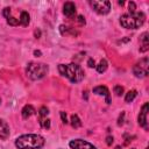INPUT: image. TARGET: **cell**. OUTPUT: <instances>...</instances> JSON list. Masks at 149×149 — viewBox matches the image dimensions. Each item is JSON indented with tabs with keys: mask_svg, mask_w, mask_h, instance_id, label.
<instances>
[{
	"mask_svg": "<svg viewBox=\"0 0 149 149\" xmlns=\"http://www.w3.org/2000/svg\"><path fill=\"white\" fill-rule=\"evenodd\" d=\"M44 143V139L37 134H24L15 140L17 149H41Z\"/></svg>",
	"mask_w": 149,
	"mask_h": 149,
	"instance_id": "6da1fadb",
	"label": "cell"
},
{
	"mask_svg": "<svg viewBox=\"0 0 149 149\" xmlns=\"http://www.w3.org/2000/svg\"><path fill=\"white\" fill-rule=\"evenodd\" d=\"M58 71L62 76L66 77L71 83H79L84 79V71L83 69L76 64V63H70V64H59L58 65Z\"/></svg>",
	"mask_w": 149,
	"mask_h": 149,
	"instance_id": "7a4b0ae2",
	"label": "cell"
},
{
	"mask_svg": "<svg viewBox=\"0 0 149 149\" xmlns=\"http://www.w3.org/2000/svg\"><path fill=\"white\" fill-rule=\"evenodd\" d=\"M144 21H146V15L142 12L127 13V14L121 15V17H120V24L127 29L140 28L144 23Z\"/></svg>",
	"mask_w": 149,
	"mask_h": 149,
	"instance_id": "3957f363",
	"label": "cell"
},
{
	"mask_svg": "<svg viewBox=\"0 0 149 149\" xmlns=\"http://www.w3.org/2000/svg\"><path fill=\"white\" fill-rule=\"evenodd\" d=\"M48 70H49V68L44 63L30 62L26 69V73L31 80H38L48 73Z\"/></svg>",
	"mask_w": 149,
	"mask_h": 149,
	"instance_id": "277c9868",
	"label": "cell"
},
{
	"mask_svg": "<svg viewBox=\"0 0 149 149\" xmlns=\"http://www.w3.org/2000/svg\"><path fill=\"white\" fill-rule=\"evenodd\" d=\"M148 70H149V61H148L147 57L140 59V61L133 66V73H134L137 78L147 77Z\"/></svg>",
	"mask_w": 149,
	"mask_h": 149,
	"instance_id": "5b68a950",
	"label": "cell"
},
{
	"mask_svg": "<svg viewBox=\"0 0 149 149\" xmlns=\"http://www.w3.org/2000/svg\"><path fill=\"white\" fill-rule=\"evenodd\" d=\"M90 5L94 9V12H97L98 14H101V15H105V14L109 13V10H111V2L106 1V0H102V1L93 0V1H90Z\"/></svg>",
	"mask_w": 149,
	"mask_h": 149,
	"instance_id": "8992f818",
	"label": "cell"
},
{
	"mask_svg": "<svg viewBox=\"0 0 149 149\" xmlns=\"http://www.w3.org/2000/svg\"><path fill=\"white\" fill-rule=\"evenodd\" d=\"M148 112H149V104L146 102L143 104L141 111H140V114H139V125L141 127H143L144 129H148Z\"/></svg>",
	"mask_w": 149,
	"mask_h": 149,
	"instance_id": "52a82bcc",
	"label": "cell"
},
{
	"mask_svg": "<svg viewBox=\"0 0 149 149\" xmlns=\"http://www.w3.org/2000/svg\"><path fill=\"white\" fill-rule=\"evenodd\" d=\"M69 146L71 149H97L93 144H91L90 142L81 140V139H76V140L70 141Z\"/></svg>",
	"mask_w": 149,
	"mask_h": 149,
	"instance_id": "ba28073f",
	"label": "cell"
},
{
	"mask_svg": "<svg viewBox=\"0 0 149 149\" xmlns=\"http://www.w3.org/2000/svg\"><path fill=\"white\" fill-rule=\"evenodd\" d=\"M63 13L65 16L68 17H72L74 14H76V6L73 2H65L64 3V7H63Z\"/></svg>",
	"mask_w": 149,
	"mask_h": 149,
	"instance_id": "9c48e42d",
	"label": "cell"
},
{
	"mask_svg": "<svg viewBox=\"0 0 149 149\" xmlns=\"http://www.w3.org/2000/svg\"><path fill=\"white\" fill-rule=\"evenodd\" d=\"M9 126H8V123L5 121V120H2V119H0V139L1 140H6L8 136H9Z\"/></svg>",
	"mask_w": 149,
	"mask_h": 149,
	"instance_id": "30bf717a",
	"label": "cell"
},
{
	"mask_svg": "<svg viewBox=\"0 0 149 149\" xmlns=\"http://www.w3.org/2000/svg\"><path fill=\"white\" fill-rule=\"evenodd\" d=\"M93 93H95V94H98V95H104V97L106 98V102L109 104V91H108V88H107L106 86L100 85V86L94 87V88H93Z\"/></svg>",
	"mask_w": 149,
	"mask_h": 149,
	"instance_id": "8fae6325",
	"label": "cell"
},
{
	"mask_svg": "<svg viewBox=\"0 0 149 149\" xmlns=\"http://www.w3.org/2000/svg\"><path fill=\"white\" fill-rule=\"evenodd\" d=\"M21 114H22V118H23V119H28V118H30L33 114H35V108H34L31 105H26V106L22 108Z\"/></svg>",
	"mask_w": 149,
	"mask_h": 149,
	"instance_id": "7c38bea8",
	"label": "cell"
},
{
	"mask_svg": "<svg viewBox=\"0 0 149 149\" xmlns=\"http://www.w3.org/2000/svg\"><path fill=\"white\" fill-rule=\"evenodd\" d=\"M148 33L146 31V33H143L142 35H141V37H140V41H141V43H142V48L140 49V51H142V52H144V51H147L148 50V45H149V42H148Z\"/></svg>",
	"mask_w": 149,
	"mask_h": 149,
	"instance_id": "4fadbf2b",
	"label": "cell"
},
{
	"mask_svg": "<svg viewBox=\"0 0 149 149\" xmlns=\"http://www.w3.org/2000/svg\"><path fill=\"white\" fill-rule=\"evenodd\" d=\"M29 21H30V16L27 12H21V16L19 19V23L22 24V26H28L29 24Z\"/></svg>",
	"mask_w": 149,
	"mask_h": 149,
	"instance_id": "5bb4252c",
	"label": "cell"
},
{
	"mask_svg": "<svg viewBox=\"0 0 149 149\" xmlns=\"http://www.w3.org/2000/svg\"><path fill=\"white\" fill-rule=\"evenodd\" d=\"M107 66H108V63H107V61H106V59H101V61L98 63V65H95L97 71H98L99 73L105 72V71L107 70Z\"/></svg>",
	"mask_w": 149,
	"mask_h": 149,
	"instance_id": "9a60e30c",
	"label": "cell"
},
{
	"mask_svg": "<svg viewBox=\"0 0 149 149\" xmlns=\"http://www.w3.org/2000/svg\"><path fill=\"white\" fill-rule=\"evenodd\" d=\"M136 95H137V92H136L135 90H132V91L127 92V93H126V97H125L126 102H132V101L135 99Z\"/></svg>",
	"mask_w": 149,
	"mask_h": 149,
	"instance_id": "2e32d148",
	"label": "cell"
},
{
	"mask_svg": "<svg viewBox=\"0 0 149 149\" xmlns=\"http://www.w3.org/2000/svg\"><path fill=\"white\" fill-rule=\"evenodd\" d=\"M71 126H72L73 128H79V127L81 126V121H80V119L78 118V115L73 114V115L71 116Z\"/></svg>",
	"mask_w": 149,
	"mask_h": 149,
	"instance_id": "e0dca14e",
	"label": "cell"
},
{
	"mask_svg": "<svg viewBox=\"0 0 149 149\" xmlns=\"http://www.w3.org/2000/svg\"><path fill=\"white\" fill-rule=\"evenodd\" d=\"M40 125L42 128L49 129L50 128V120L48 118H40Z\"/></svg>",
	"mask_w": 149,
	"mask_h": 149,
	"instance_id": "ac0fdd59",
	"label": "cell"
},
{
	"mask_svg": "<svg viewBox=\"0 0 149 149\" xmlns=\"http://www.w3.org/2000/svg\"><path fill=\"white\" fill-rule=\"evenodd\" d=\"M7 23L10 24V26H17V24H19V20L15 19V17H13L12 15H9V16L7 17Z\"/></svg>",
	"mask_w": 149,
	"mask_h": 149,
	"instance_id": "d6986e66",
	"label": "cell"
},
{
	"mask_svg": "<svg viewBox=\"0 0 149 149\" xmlns=\"http://www.w3.org/2000/svg\"><path fill=\"white\" fill-rule=\"evenodd\" d=\"M49 114V111H48V108L47 107H41L40 108V111H38V115H40V118H47V115Z\"/></svg>",
	"mask_w": 149,
	"mask_h": 149,
	"instance_id": "ffe728a7",
	"label": "cell"
},
{
	"mask_svg": "<svg viewBox=\"0 0 149 149\" xmlns=\"http://www.w3.org/2000/svg\"><path fill=\"white\" fill-rule=\"evenodd\" d=\"M113 90H114V93H115L118 97H120V95L123 93V87H122L121 85H115Z\"/></svg>",
	"mask_w": 149,
	"mask_h": 149,
	"instance_id": "44dd1931",
	"label": "cell"
},
{
	"mask_svg": "<svg viewBox=\"0 0 149 149\" xmlns=\"http://www.w3.org/2000/svg\"><path fill=\"white\" fill-rule=\"evenodd\" d=\"M135 9H136V5H135L133 1L129 2V13H134V12H136Z\"/></svg>",
	"mask_w": 149,
	"mask_h": 149,
	"instance_id": "7402d4cb",
	"label": "cell"
},
{
	"mask_svg": "<svg viewBox=\"0 0 149 149\" xmlns=\"http://www.w3.org/2000/svg\"><path fill=\"white\" fill-rule=\"evenodd\" d=\"M61 118H62V121H63L64 123H66V122H68V119H66V114H65V112H61Z\"/></svg>",
	"mask_w": 149,
	"mask_h": 149,
	"instance_id": "603a6c76",
	"label": "cell"
},
{
	"mask_svg": "<svg viewBox=\"0 0 149 149\" xmlns=\"http://www.w3.org/2000/svg\"><path fill=\"white\" fill-rule=\"evenodd\" d=\"M87 64H88V66H90V68H93V66H95V63H94V59H92V58H90V59H88V62H87Z\"/></svg>",
	"mask_w": 149,
	"mask_h": 149,
	"instance_id": "cb8c5ba5",
	"label": "cell"
},
{
	"mask_svg": "<svg viewBox=\"0 0 149 149\" xmlns=\"http://www.w3.org/2000/svg\"><path fill=\"white\" fill-rule=\"evenodd\" d=\"M78 22H79L80 24H85V20H84V17H83L81 15L78 16Z\"/></svg>",
	"mask_w": 149,
	"mask_h": 149,
	"instance_id": "d4e9b609",
	"label": "cell"
},
{
	"mask_svg": "<svg viewBox=\"0 0 149 149\" xmlns=\"http://www.w3.org/2000/svg\"><path fill=\"white\" fill-rule=\"evenodd\" d=\"M112 143H113V137L112 136H107V144L111 146Z\"/></svg>",
	"mask_w": 149,
	"mask_h": 149,
	"instance_id": "484cf974",
	"label": "cell"
},
{
	"mask_svg": "<svg viewBox=\"0 0 149 149\" xmlns=\"http://www.w3.org/2000/svg\"><path fill=\"white\" fill-rule=\"evenodd\" d=\"M34 55H35V56H37V57H38V56H40V55H41V51H38V50H35V51H34Z\"/></svg>",
	"mask_w": 149,
	"mask_h": 149,
	"instance_id": "4316f807",
	"label": "cell"
},
{
	"mask_svg": "<svg viewBox=\"0 0 149 149\" xmlns=\"http://www.w3.org/2000/svg\"><path fill=\"white\" fill-rule=\"evenodd\" d=\"M132 149H135V148H132Z\"/></svg>",
	"mask_w": 149,
	"mask_h": 149,
	"instance_id": "83f0119b",
	"label": "cell"
},
{
	"mask_svg": "<svg viewBox=\"0 0 149 149\" xmlns=\"http://www.w3.org/2000/svg\"><path fill=\"white\" fill-rule=\"evenodd\" d=\"M0 104H1V100H0Z\"/></svg>",
	"mask_w": 149,
	"mask_h": 149,
	"instance_id": "f1b7e54d",
	"label": "cell"
}]
</instances>
